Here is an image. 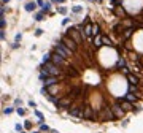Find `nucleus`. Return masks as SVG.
Segmentation results:
<instances>
[{
  "instance_id": "9",
  "label": "nucleus",
  "mask_w": 143,
  "mask_h": 133,
  "mask_svg": "<svg viewBox=\"0 0 143 133\" xmlns=\"http://www.w3.org/2000/svg\"><path fill=\"white\" fill-rule=\"evenodd\" d=\"M68 114L73 116V117L83 119V108H81V106H76V105H72L70 108H68Z\"/></svg>"
},
{
  "instance_id": "17",
  "label": "nucleus",
  "mask_w": 143,
  "mask_h": 133,
  "mask_svg": "<svg viewBox=\"0 0 143 133\" xmlns=\"http://www.w3.org/2000/svg\"><path fill=\"white\" fill-rule=\"evenodd\" d=\"M92 44H94V48H102L103 46V40H102V35H97V37H94V41H92Z\"/></svg>"
},
{
  "instance_id": "25",
  "label": "nucleus",
  "mask_w": 143,
  "mask_h": 133,
  "mask_svg": "<svg viewBox=\"0 0 143 133\" xmlns=\"http://www.w3.org/2000/svg\"><path fill=\"white\" fill-rule=\"evenodd\" d=\"M48 90H49V93H51V95H53V93H56V92H57V86H56V84L49 86V87H48Z\"/></svg>"
},
{
  "instance_id": "43",
  "label": "nucleus",
  "mask_w": 143,
  "mask_h": 133,
  "mask_svg": "<svg viewBox=\"0 0 143 133\" xmlns=\"http://www.w3.org/2000/svg\"><path fill=\"white\" fill-rule=\"evenodd\" d=\"M19 48V41H14L13 43V49H18Z\"/></svg>"
},
{
  "instance_id": "27",
  "label": "nucleus",
  "mask_w": 143,
  "mask_h": 133,
  "mask_svg": "<svg viewBox=\"0 0 143 133\" xmlns=\"http://www.w3.org/2000/svg\"><path fill=\"white\" fill-rule=\"evenodd\" d=\"M48 98H49V101H51V103H54V105H56V106H57V105H59V100H60V98H56V97H51V95H49V97H48Z\"/></svg>"
},
{
  "instance_id": "2",
  "label": "nucleus",
  "mask_w": 143,
  "mask_h": 133,
  "mask_svg": "<svg viewBox=\"0 0 143 133\" xmlns=\"http://www.w3.org/2000/svg\"><path fill=\"white\" fill-rule=\"evenodd\" d=\"M54 52L60 54L64 59H70V57H72V54H73V51H70V49H68V48H67L65 44H64L62 41H59L57 44L54 46Z\"/></svg>"
},
{
  "instance_id": "22",
  "label": "nucleus",
  "mask_w": 143,
  "mask_h": 133,
  "mask_svg": "<svg viewBox=\"0 0 143 133\" xmlns=\"http://www.w3.org/2000/svg\"><path fill=\"white\" fill-rule=\"evenodd\" d=\"M126 100H129V101H135V100H138V97L135 95V93H132V92H127V93H126Z\"/></svg>"
},
{
  "instance_id": "3",
  "label": "nucleus",
  "mask_w": 143,
  "mask_h": 133,
  "mask_svg": "<svg viewBox=\"0 0 143 133\" xmlns=\"http://www.w3.org/2000/svg\"><path fill=\"white\" fill-rule=\"evenodd\" d=\"M43 70H45L48 75H51V76H60L62 75V70H60V67L59 65H56V63L53 62H48V63H43Z\"/></svg>"
},
{
  "instance_id": "18",
  "label": "nucleus",
  "mask_w": 143,
  "mask_h": 133,
  "mask_svg": "<svg viewBox=\"0 0 143 133\" xmlns=\"http://www.w3.org/2000/svg\"><path fill=\"white\" fill-rule=\"evenodd\" d=\"M83 35H84V37H91V35H92V24H91V22L84 24V30H83Z\"/></svg>"
},
{
  "instance_id": "28",
  "label": "nucleus",
  "mask_w": 143,
  "mask_h": 133,
  "mask_svg": "<svg viewBox=\"0 0 143 133\" xmlns=\"http://www.w3.org/2000/svg\"><path fill=\"white\" fill-rule=\"evenodd\" d=\"M49 10H51V3H48V2H46V3H45V6L41 8V11H45V13H48V11H49Z\"/></svg>"
},
{
  "instance_id": "44",
  "label": "nucleus",
  "mask_w": 143,
  "mask_h": 133,
  "mask_svg": "<svg viewBox=\"0 0 143 133\" xmlns=\"http://www.w3.org/2000/svg\"><path fill=\"white\" fill-rule=\"evenodd\" d=\"M29 106H30V108H35V106H37V103H35V101H32V100H30V101H29Z\"/></svg>"
},
{
  "instance_id": "33",
  "label": "nucleus",
  "mask_w": 143,
  "mask_h": 133,
  "mask_svg": "<svg viewBox=\"0 0 143 133\" xmlns=\"http://www.w3.org/2000/svg\"><path fill=\"white\" fill-rule=\"evenodd\" d=\"M30 127H32V122H30V121H25V122H24V128H25V130H29Z\"/></svg>"
},
{
  "instance_id": "12",
  "label": "nucleus",
  "mask_w": 143,
  "mask_h": 133,
  "mask_svg": "<svg viewBox=\"0 0 143 133\" xmlns=\"http://www.w3.org/2000/svg\"><path fill=\"white\" fill-rule=\"evenodd\" d=\"M59 83V76H48L46 79H43V86H46V87H49V86H53V84H57Z\"/></svg>"
},
{
  "instance_id": "50",
  "label": "nucleus",
  "mask_w": 143,
  "mask_h": 133,
  "mask_svg": "<svg viewBox=\"0 0 143 133\" xmlns=\"http://www.w3.org/2000/svg\"><path fill=\"white\" fill-rule=\"evenodd\" d=\"M32 133H40V132H32Z\"/></svg>"
},
{
  "instance_id": "23",
  "label": "nucleus",
  "mask_w": 143,
  "mask_h": 133,
  "mask_svg": "<svg viewBox=\"0 0 143 133\" xmlns=\"http://www.w3.org/2000/svg\"><path fill=\"white\" fill-rule=\"evenodd\" d=\"M116 68H126V60L123 57L118 59V62H116Z\"/></svg>"
},
{
  "instance_id": "26",
  "label": "nucleus",
  "mask_w": 143,
  "mask_h": 133,
  "mask_svg": "<svg viewBox=\"0 0 143 133\" xmlns=\"http://www.w3.org/2000/svg\"><path fill=\"white\" fill-rule=\"evenodd\" d=\"M35 19H37V21H45V11H40V13L35 16Z\"/></svg>"
},
{
  "instance_id": "4",
  "label": "nucleus",
  "mask_w": 143,
  "mask_h": 133,
  "mask_svg": "<svg viewBox=\"0 0 143 133\" xmlns=\"http://www.w3.org/2000/svg\"><path fill=\"white\" fill-rule=\"evenodd\" d=\"M60 41H62V43H64V44H65L70 51H73V52H76V51H78V43H76L75 40H73L72 37L65 35V37H62V38H60Z\"/></svg>"
},
{
  "instance_id": "13",
  "label": "nucleus",
  "mask_w": 143,
  "mask_h": 133,
  "mask_svg": "<svg viewBox=\"0 0 143 133\" xmlns=\"http://www.w3.org/2000/svg\"><path fill=\"white\" fill-rule=\"evenodd\" d=\"M111 11L115 13L116 18H126V16H127V14H126V11H124V8H121V6H113V8H111Z\"/></svg>"
},
{
  "instance_id": "42",
  "label": "nucleus",
  "mask_w": 143,
  "mask_h": 133,
  "mask_svg": "<svg viewBox=\"0 0 143 133\" xmlns=\"http://www.w3.org/2000/svg\"><path fill=\"white\" fill-rule=\"evenodd\" d=\"M41 33H43V30H41V29H37V30H35V35H37V37H40Z\"/></svg>"
},
{
  "instance_id": "41",
  "label": "nucleus",
  "mask_w": 143,
  "mask_h": 133,
  "mask_svg": "<svg viewBox=\"0 0 143 133\" xmlns=\"http://www.w3.org/2000/svg\"><path fill=\"white\" fill-rule=\"evenodd\" d=\"M37 3H38V6H40V8L45 6V2H43V0H37Z\"/></svg>"
},
{
  "instance_id": "46",
  "label": "nucleus",
  "mask_w": 143,
  "mask_h": 133,
  "mask_svg": "<svg viewBox=\"0 0 143 133\" xmlns=\"http://www.w3.org/2000/svg\"><path fill=\"white\" fill-rule=\"evenodd\" d=\"M21 38H22V33H18L16 35V41H21Z\"/></svg>"
},
{
  "instance_id": "47",
  "label": "nucleus",
  "mask_w": 143,
  "mask_h": 133,
  "mask_svg": "<svg viewBox=\"0 0 143 133\" xmlns=\"http://www.w3.org/2000/svg\"><path fill=\"white\" fill-rule=\"evenodd\" d=\"M62 2H65V0H51V3H62Z\"/></svg>"
},
{
  "instance_id": "38",
  "label": "nucleus",
  "mask_w": 143,
  "mask_h": 133,
  "mask_svg": "<svg viewBox=\"0 0 143 133\" xmlns=\"http://www.w3.org/2000/svg\"><path fill=\"white\" fill-rule=\"evenodd\" d=\"M0 38H2V40H5V29H2V30H0Z\"/></svg>"
},
{
  "instance_id": "30",
  "label": "nucleus",
  "mask_w": 143,
  "mask_h": 133,
  "mask_svg": "<svg viewBox=\"0 0 143 133\" xmlns=\"http://www.w3.org/2000/svg\"><path fill=\"white\" fill-rule=\"evenodd\" d=\"M40 130H41V132H49V127H48L46 124L41 122V124H40Z\"/></svg>"
},
{
  "instance_id": "40",
  "label": "nucleus",
  "mask_w": 143,
  "mask_h": 133,
  "mask_svg": "<svg viewBox=\"0 0 143 133\" xmlns=\"http://www.w3.org/2000/svg\"><path fill=\"white\" fill-rule=\"evenodd\" d=\"M22 125H21V124H16V130H18V132H22Z\"/></svg>"
},
{
  "instance_id": "21",
  "label": "nucleus",
  "mask_w": 143,
  "mask_h": 133,
  "mask_svg": "<svg viewBox=\"0 0 143 133\" xmlns=\"http://www.w3.org/2000/svg\"><path fill=\"white\" fill-rule=\"evenodd\" d=\"M100 35V25L97 22H92V37H97Z\"/></svg>"
},
{
  "instance_id": "31",
  "label": "nucleus",
  "mask_w": 143,
  "mask_h": 133,
  "mask_svg": "<svg viewBox=\"0 0 143 133\" xmlns=\"http://www.w3.org/2000/svg\"><path fill=\"white\" fill-rule=\"evenodd\" d=\"M16 113H18L19 116H25V109L24 108H16Z\"/></svg>"
},
{
  "instance_id": "35",
  "label": "nucleus",
  "mask_w": 143,
  "mask_h": 133,
  "mask_svg": "<svg viewBox=\"0 0 143 133\" xmlns=\"http://www.w3.org/2000/svg\"><path fill=\"white\" fill-rule=\"evenodd\" d=\"M13 111H14L13 108H5V109H3V113H5V114H11Z\"/></svg>"
},
{
  "instance_id": "8",
  "label": "nucleus",
  "mask_w": 143,
  "mask_h": 133,
  "mask_svg": "<svg viewBox=\"0 0 143 133\" xmlns=\"http://www.w3.org/2000/svg\"><path fill=\"white\" fill-rule=\"evenodd\" d=\"M111 109H113V113H115V116H116V119H121V117H124V114L127 113L124 108H123V105L118 101V103H115L113 106H111Z\"/></svg>"
},
{
  "instance_id": "49",
  "label": "nucleus",
  "mask_w": 143,
  "mask_h": 133,
  "mask_svg": "<svg viewBox=\"0 0 143 133\" xmlns=\"http://www.w3.org/2000/svg\"><path fill=\"white\" fill-rule=\"evenodd\" d=\"M92 2H95V3H102V0H92Z\"/></svg>"
},
{
  "instance_id": "14",
  "label": "nucleus",
  "mask_w": 143,
  "mask_h": 133,
  "mask_svg": "<svg viewBox=\"0 0 143 133\" xmlns=\"http://www.w3.org/2000/svg\"><path fill=\"white\" fill-rule=\"evenodd\" d=\"M127 81H129V84H132V86H138V84H140V78H138L137 75H134V73H129V75H127Z\"/></svg>"
},
{
  "instance_id": "51",
  "label": "nucleus",
  "mask_w": 143,
  "mask_h": 133,
  "mask_svg": "<svg viewBox=\"0 0 143 133\" xmlns=\"http://www.w3.org/2000/svg\"><path fill=\"white\" fill-rule=\"evenodd\" d=\"M21 133H25V132H21Z\"/></svg>"
},
{
  "instance_id": "20",
  "label": "nucleus",
  "mask_w": 143,
  "mask_h": 133,
  "mask_svg": "<svg viewBox=\"0 0 143 133\" xmlns=\"http://www.w3.org/2000/svg\"><path fill=\"white\" fill-rule=\"evenodd\" d=\"M37 5H38L37 2H27V3H25V6H24V8H25V11H29V13H30V11H35Z\"/></svg>"
},
{
  "instance_id": "45",
  "label": "nucleus",
  "mask_w": 143,
  "mask_h": 133,
  "mask_svg": "<svg viewBox=\"0 0 143 133\" xmlns=\"http://www.w3.org/2000/svg\"><path fill=\"white\" fill-rule=\"evenodd\" d=\"M111 5H121V0H113V2H111Z\"/></svg>"
},
{
  "instance_id": "39",
  "label": "nucleus",
  "mask_w": 143,
  "mask_h": 133,
  "mask_svg": "<svg viewBox=\"0 0 143 133\" xmlns=\"http://www.w3.org/2000/svg\"><path fill=\"white\" fill-rule=\"evenodd\" d=\"M68 22H70V18H65L62 21V25H68Z\"/></svg>"
},
{
  "instance_id": "6",
  "label": "nucleus",
  "mask_w": 143,
  "mask_h": 133,
  "mask_svg": "<svg viewBox=\"0 0 143 133\" xmlns=\"http://www.w3.org/2000/svg\"><path fill=\"white\" fill-rule=\"evenodd\" d=\"M99 113H95V111L91 108V106L86 105L83 108V119H89V121H94V119H97Z\"/></svg>"
},
{
  "instance_id": "34",
  "label": "nucleus",
  "mask_w": 143,
  "mask_h": 133,
  "mask_svg": "<svg viewBox=\"0 0 143 133\" xmlns=\"http://www.w3.org/2000/svg\"><path fill=\"white\" fill-rule=\"evenodd\" d=\"M57 11L60 13V14H67V8H65V6H60Z\"/></svg>"
},
{
  "instance_id": "37",
  "label": "nucleus",
  "mask_w": 143,
  "mask_h": 133,
  "mask_svg": "<svg viewBox=\"0 0 143 133\" xmlns=\"http://www.w3.org/2000/svg\"><path fill=\"white\" fill-rule=\"evenodd\" d=\"M14 105H16V106H21V105H22V101H21V98H16V100H14Z\"/></svg>"
},
{
  "instance_id": "32",
  "label": "nucleus",
  "mask_w": 143,
  "mask_h": 133,
  "mask_svg": "<svg viewBox=\"0 0 143 133\" xmlns=\"http://www.w3.org/2000/svg\"><path fill=\"white\" fill-rule=\"evenodd\" d=\"M5 25H6V21H5V16H2V19H0V27H2V29H5Z\"/></svg>"
},
{
  "instance_id": "10",
  "label": "nucleus",
  "mask_w": 143,
  "mask_h": 133,
  "mask_svg": "<svg viewBox=\"0 0 143 133\" xmlns=\"http://www.w3.org/2000/svg\"><path fill=\"white\" fill-rule=\"evenodd\" d=\"M64 73L67 75V78H78V76H80V71H78L75 67H72V65H67L65 70H64Z\"/></svg>"
},
{
  "instance_id": "15",
  "label": "nucleus",
  "mask_w": 143,
  "mask_h": 133,
  "mask_svg": "<svg viewBox=\"0 0 143 133\" xmlns=\"http://www.w3.org/2000/svg\"><path fill=\"white\" fill-rule=\"evenodd\" d=\"M134 30H135V29H134V27H127V29H124L123 35H121L119 38H123L124 41H126V40H129V38L132 37V33H134Z\"/></svg>"
},
{
  "instance_id": "36",
  "label": "nucleus",
  "mask_w": 143,
  "mask_h": 133,
  "mask_svg": "<svg viewBox=\"0 0 143 133\" xmlns=\"http://www.w3.org/2000/svg\"><path fill=\"white\" fill-rule=\"evenodd\" d=\"M35 116H37L38 119H40V121H43V114L40 113V111H35Z\"/></svg>"
},
{
  "instance_id": "29",
  "label": "nucleus",
  "mask_w": 143,
  "mask_h": 133,
  "mask_svg": "<svg viewBox=\"0 0 143 133\" xmlns=\"http://www.w3.org/2000/svg\"><path fill=\"white\" fill-rule=\"evenodd\" d=\"M51 62V54H45V57H43V62L41 63H48Z\"/></svg>"
},
{
  "instance_id": "1",
  "label": "nucleus",
  "mask_w": 143,
  "mask_h": 133,
  "mask_svg": "<svg viewBox=\"0 0 143 133\" xmlns=\"http://www.w3.org/2000/svg\"><path fill=\"white\" fill-rule=\"evenodd\" d=\"M97 119H100V122H107V121H115L116 116L113 113V109H111V106L110 108H108V106H102V109L99 111Z\"/></svg>"
},
{
  "instance_id": "24",
  "label": "nucleus",
  "mask_w": 143,
  "mask_h": 133,
  "mask_svg": "<svg viewBox=\"0 0 143 133\" xmlns=\"http://www.w3.org/2000/svg\"><path fill=\"white\" fill-rule=\"evenodd\" d=\"M81 11H83V6H80V5H75V6L72 8V13H73V14H78V13H81Z\"/></svg>"
},
{
  "instance_id": "11",
  "label": "nucleus",
  "mask_w": 143,
  "mask_h": 133,
  "mask_svg": "<svg viewBox=\"0 0 143 133\" xmlns=\"http://www.w3.org/2000/svg\"><path fill=\"white\" fill-rule=\"evenodd\" d=\"M72 98L70 97H64V98H60L59 100V105H57V108H70L72 106Z\"/></svg>"
},
{
  "instance_id": "5",
  "label": "nucleus",
  "mask_w": 143,
  "mask_h": 133,
  "mask_svg": "<svg viewBox=\"0 0 143 133\" xmlns=\"http://www.w3.org/2000/svg\"><path fill=\"white\" fill-rule=\"evenodd\" d=\"M67 35H68V37H72L73 40L78 43V44H80V43L83 41V33L78 30L76 27H70V29H67Z\"/></svg>"
},
{
  "instance_id": "16",
  "label": "nucleus",
  "mask_w": 143,
  "mask_h": 133,
  "mask_svg": "<svg viewBox=\"0 0 143 133\" xmlns=\"http://www.w3.org/2000/svg\"><path fill=\"white\" fill-rule=\"evenodd\" d=\"M113 32L116 33V35H123V32H124V27H123V24H121V21L119 22H116L115 25H113Z\"/></svg>"
},
{
  "instance_id": "19",
  "label": "nucleus",
  "mask_w": 143,
  "mask_h": 133,
  "mask_svg": "<svg viewBox=\"0 0 143 133\" xmlns=\"http://www.w3.org/2000/svg\"><path fill=\"white\" fill-rule=\"evenodd\" d=\"M102 40H103V46H110V48H115V43L111 41V38L108 35H102Z\"/></svg>"
},
{
  "instance_id": "48",
  "label": "nucleus",
  "mask_w": 143,
  "mask_h": 133,
  "mask_svg": "<svg viewBox=\"0 0 143 133\" xmlns=\"http://www.w3.org/2000/svg\"><path fill=\"white\" fill-rule=\"evenodd\" d=\"M8 2H10V0H2V3H3V5H6Z\"/></svg>"
},
{
  "instance_id": "7",
  "label": "nucleus",
  "mask_w": 143,
  "mask_h": 133,
  "mask_svg": "<svg viewBox=\"0 0 143 133\" xmlns=\"http://www.w3.org/2000/svg\"><path fill=\"white\" fill-rule=\"evenodd\" d=\"M51 62L53 63H56V65H59V67H67L68 63H67V59H64L60 54H57V52H53L51 54Z\"/></svg>"
}]
</instances>
